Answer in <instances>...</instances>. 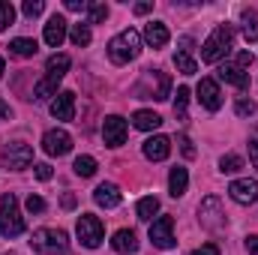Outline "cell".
<instances>
[{"label":"cell","instance_id":"obj_12","mask_svg":"<svg viewBox=\"0 0 258 255\" xmlns=\"http://www.w3.org/2000/svg\"><path fill=\"white\" fill-rule=\"evenodd\" d=\"M42 150H45L48 156H66V153L72 150L69 132H63V129H48V132L42 135Z\"/></svg>","mask_w":258,"mask_h":255},{"label":"cell","instance_id":"obj_34","mask_svg":"<svg viewBox=\"0 0 258 255\" xmlns=\"http://www.w3.org/2000/svg\"><path fill=\"white\" fill-rule=\"evenodd\" d=\"M12 21H15V6L9 0H0V30L12 27Z\"/></svg>","mask_w":258,"mask_h":255},{"label":"cell","instance_id":"obj_7","mask_svg":"<svg viewBox=\"0 0 258 255\" xmlns=\"http://www.w3.org/2000/svg\"><path fill=\"white\" fill-rule=\"evenodd\" d=\"M75 231H78L81 246H87V249H96V246L102 243V234H105V228H102L99 216H93V213H81V216H78Z\"/></svg>","mask_w":258,"mask_h":255},{"label":"cell","instance_id":"obj_20","mask_svg":"<svg viewBox=\"0 0 258 255\" xmlns=\"http://www.w3.org/2000/svg\"><path fill=\"white\" fill-rule=\"evenodd\" d=\"M144 39H147L150 48H165V45H168V27H165L162 21H150V24L144 27Z\"/></svg>","mask_w":258,"mask_h":255},{"label":"cell","instance_id":"obj_2","mask_svg":"<svg viewBox=\"0 0 258 255\" xmlns=\"http://www.w3.org/2000/svg\"><path fill=\"white\" fill-rule=\"evenodd\" d=\"M30 246L45 255H66L69 252V237L63 228H36L30 237Z\"/></svg>","mask_w":258,"mask_h":255},{"label":"cell","instance_id":"obj_10","mask_svg":"<svg viewBox=\"0 0 258 255\" xmlns=\"http://www.w3.org/2000/svg\"><path fill=\"white\" fill-rule=\"evenodd\" d=\"M126 132H129L126 120L120 114H111V117L102 120V141H105V147H120L126 141Z\"/></svg>","mask_w":258,"mask_h":255},{"label":"cell","instance_id":"obj_42","mask_svg":"<svg viewBox=\"0 0 258 255\" xmlns=\"http://www.w3.org/2000/svg\"><path fill=\"white\" fill-rule=\"evenodd\" d=\"M249 159H252V165L258 168V132L249 138Z\"/></svg>","mask_w":258,"mask_h":255},{"label":"cell","instance_id":"obj_19","mask_svg":"<svg viewBox=\"0 0 258 255\" xmlns=\"http://www.w3.org/2000/svg\"><path fill=\"white\" fill-rule=\"evenodd\" d=\"M219 78H222L225 84H234V87H240V90H246V87H249V72L237 69L234 63H222V66H219Z\"/></svg>","mask_w":258,"mask_h":255},{"label":"cell","instance_id":"obj_3","mask_svg":"<svg viewBox=\"0 0 258 255\" xmlns=\"http://www.w3.org/2000/svg\"><path fill=\"white\" fill-rule=\"evenodd\" d=\"M138 51H141V36H138V30H123V33H117L111 42H108V57L114 60V63H129V60H135L138 57Z\"/></svg>","mask_w":258,"mask_h":255},{"label":"cell","instance_id":"obj_23","mask_svg":"<svg viewBox=\"0 0 258 255\" xmlns=\"http://www.w3.org/2000/svg\"><path fill=\"white\" fill-rule=\"evenodd\" d=\"M135 213H138V219H141V222H153V216L159 213V198L144 195V198L135 204Z\"/></svg>","mask_w":258,"mask_h":255},{"label":"cell","instance_id":"obj_40","mask_svg":"<svg viewBox=\"0 0 258 255\" xmlns=\"http://www.w3.org/2000/svg\"><path fill=\"white\" fill-rule=\"evenodd\" d=\"M189 255H219V246H216V243H204V246H198V249L189 252Z\"/></svg>","mask_w":258,"mask_h":255},{"label":"cell","instance_id":"obj_18","mask_svg":"<svg viewBox=\"0 0 258 255\" xmlns=\"http://www.w3.org/2000/svg\"><path fill=\"white\" fill-rule=\"evenodd\" d=\"M93 201L99 204V207H117L120 201H123V195H120V189L114 186V183H99L96 189H93Z\"/></svg>","mask_w":258,"mask_h":255},{"label":"cell","instance_id":"obj_36","mask_svg":"<svg viewBox=\"0 0 258 255\" xmlns=\"http://www.w3.org/2000/svg\"><path fill=\"white\" fill-rule=\"evenodd\" d=\"M234 111H237L240 117H252V114H255V102H252V99H237V102H234Z\"/></svg>","mask_w":258,"mask_h":255},{"label":"cell","instance_id":"obj_9","mask_svg":"<svg viewBox=\"0 0 258 255\" xmlns=\"http://www.w3.org/2000/svg\"><path fill=\"white\" fill-rule=\"evenodd\" d=\"M150 243L156 249H174V219L171 216H159L150 222Z\"/></svg>","mask_w":258,"mask_h":255},{"label":"cell","instance_id":"obj_35","mask_svg":"<svg viewBox=\"0 0 258 255\" xmlns=\"http://www.w3.org/2000/svg\"><path fill=\"white\" fill-rule=\"evenodd\" d=\"M42 9H45V3H42V0H24V6H21V12H24L27 18L42 15Z\"/></svg>","mask_w":258,"mask_h":255},{"label":"cell","instance_id":"obj_11","mask_svg":"<svg viewBox=\"0 0 258 255\" xmlns=\"http://www.w3.org/2000/svg\"><path fill=\"white\" fill-rule=\"evenodd\" d=\"M195 93H198V102L207 111H219L222 108V90H219V84L213 78H201L198 87H195Z\"/></svg>","mask_w":258,"mask_h":255},{"label":"cell","instance_id":"obj_1","mask_svg":"<svg viewBox=\"0 0 258 255\" xmlns=\"http://www.w3.org/2000/svg\"><path fill=\"white\" fill-rule=\"evenodd\" d=\"M234 48V27L231 24H219L201 45V60L204 63H219L228 51Z\"/></svg>","mask_w":258,"mask_h":255},{"label":"cell","instance_id":"obj_45","mask_svg":"<svg viewBox=\"0 0 258 255\" xmlns=\"http://www.w3.org/2000/svg\"><path fill=\"white\" fill-rule=\"evenodd\" d=\"M66 9L78 12V9H87V3H84V0H66Z\"/></svg>","mask_w":258,"mask_h":255},{"label":"cell","instance_id":"obj_26","mask_svg":"<svg viewBox=\"0 0 258 255\" xmlns=\"http://www.w3.org/2000/svg\"><path fill=\"white\" fill-rule=\"evenodd\" d=\"M174 66H177V72H183V75H195V72H198V63L192 60L189 48H177V54H174Z\"/></svg>","mask_w":258,"mask_h":255},{"label":"cell","instance_id":"obj_6","mask_svg":"<svg viewBox=\"0 0 258 255\" xmlns=\"http://www.w3.org/2000/svg\"><path fill=\"white\" fill-rule=\"evenodd\" d=\"M0 159H3V165H6L9 171H24V168L33 162V147L24 144V141H9V144L3 147Z\"/></svg>","mask_w":258,"mask_h":255},{"label":"cell","instance_id":"obj_47","mask_svg":"<svg viewBox=\"0 0 258 255\" xmlns=\"http://www.w3.org/2000/svg\"><path fill=\"white\" fill-rule=\"evenodd\" d=\"M60 204H63L66 210H72V207H75V195H72V192H66V195H63V201H60Z\"/></svg>","mask_w":258,"mask_h":255},{"label":"cell","instance_id":"obj_21","mask_svg":"<svg viewBox=\"0 0 258 255\" xmlns=\"http://www.w3.org/2000/svg\"><path fill=\"white\" fill-rule=\"evenodd\" d=\"M132 126L141 129V132H153V129L162 126V117H159L156 111H147V108H141V111H135V114H132Z\"/></svg>","mask_w":258,"mask_h":255},{"label":"cell","instance_id":"obj_48","mask_svg":"<svg viewBox=\"0 0 258 255\" xmlns=\"http://www.w3.org/2000/svg\"><path fill=\"white\" fill-rule=\"evenodd\" d=\"M3 72H6V63H3V57H0V78H3Z\"/></svg>","mask_w":258,"mask_h":255},{"label":"cell","instance_id":"obj_14","mask_svg":"<svg viewBox=\"0 0 258 255\" xmlns=\"http://www.w3.org/2000/svg\"><path fill=\"white\" fill-rule=\"evenodd\" d=\"M51 117H57V120H72L75 117V93L72 90H63L51 99Z\"/></svg>","mask_w":258,"mask_h":255},{"label":"cell","instance_id":"obj_29","mask_svg":"<svg viewBox=\"0 0 258 255\" xmlns=\"http://www.w3.org/2000/svg\"><path fill=\"white\" fill-rule=\"evenodd\" d=\"M69 39H72L78 48L90 45V39H93V33H90V24H72V30H69Z\"/></svg>","mask_w":258,"mask_h":255},{"label":"cell","instance_id":"obj_43","mask_svg":"<svg viewBox=\"0 0 258 255\" xmlns=\"http://www.w3.org/2000/svg\"><path fill=\"white\" fill-rule=\"evenodd\" d=\"M246 252L258 255V234H249V237H246Z\"/></svg>","mask_w":258,"mask_h":255},{"label":"cell","instance_id":"obj_41","mask_svg":"<svg viewBox=\"0 0 258 255\" xmlns=\"http://www.w3.org/2000/svg\"><path fill=\"white\" fill-rule=\"evenodd\" d=\"M252 60H255V57H252V54H249V51H240V54H237V69H246V66H252Z\"/></svg>","mask_w":258,"mask_h":255},{"label":"cell","instance_id":"obj_13","mask_svg":"<svg viewBox=\"0 0 258 255\" xmlns=\"http://www.w3.org/2000/svg\"><path fill=\"white\" fill-rule=\"evenodd\" d=\"M228 195L237 204H255L258 201V183L255 180H231L228 183Z\"/></svg>","mask_w":258,"mask_h":255},{"label":"cell","instance_id":"obj_25","mask_svg":"<svg viewBox=\"0 0 258 255\" xmlns=\"http://www.w3.org/2000/svg\"><path fill=\"white\" fill-rule=\"evenodd\" d=\"M69 63H72V60H69V54H54V57H48L45 72H48L51 78H57V81H60V78L66 75V69H69Z\"/></svg>","mask_w":258,"mask_h":255},{"label":"cell","instance_id":"obj_4","mask_svg":"<svg viewBox=\"0 0 258 255\" xmlns=\"http://www.w3.org/2000/svg\"><path fill=\"white\" fill-rule=\"evenodd\" d=\"M135 90H138V96H144V99L162 102V99L171 96V78H168L162 69H147L144 78H141V84H138Z\"/></svg>","mask_w":258,"mask_h":255},{"label":"cell","instance_id":"obj_33","mask_svg":"<svg viewBox=\"0 0 258 255\" xmlns=\"http://www.w3.org/2000/svg\"><path fill=\"white\" fill-rule=\"evenodd\" d=\"M240 168H243V159L234 156V153H228V156L219 159V171H222V174H237Z\"/></svg>","mask_w":258,"mask_h":255},{"label":"cell","instance_id":"obj_5","mask_svg":"<svg viewBox=\"0 0 258 255\" xmlns=\"http://www.w3.org/2000/svg\"><path fill=\"white\" fill-rule=\"evenodd\" d=\"M24 231V216L18 213V201L12 192L0 198V234L3 237H18Z\"/></svg>","mask_w":258,"mask_h":255},{"label":"cell","instance_id":"obj_44","mask_svg":"<svg viewBox=\"0 0 258 255\" xmlns=\"http://www.w3.org/2000/svg\"><path fill=\"white\" fill-rule=\"evenodd\" d=\"M150 9H153V3H135V6H132V12H135V15H147Z\"/></svg>","mask_w":258,"mask_h":255},{"label":"cell","instance_id":"obj_46","mask_svg":"<svg viewBox=\"0 0 258 255\" xmlns=\"http://www.w3.org/2000/svg\"><path fill=\"white\" fill-rule=\"evenodd\" d=\"M9 117H12V108H9V105L0 99V120H9Z\"/></svg>","mask_w":258,"mask_h":255},{"label":"cell","instance_id":"obj_16","mask_svg":"<svg viewBox=\"0 0 258 255\" xmlns=\"http://www.w3.org/2000/svg\"><path fill=\"white\" fill-rule=\"evenodd\" d=\"M45 42L51 45V48H60L63 45V39H66V18L63 15H51L48 18V24H45Z\"/></svg>","mask_w":258,"mask_h":255},{"label":"cell","instance_id":"obj_39","mask_svg":"<svg viewBox=\"0 0 258 255\" xmlns=\"http://www.w3.org/2000/svg\"><path fill=\"white\" fill-rule=\"evenodd\" d=\"M177 144H180V150H183V156H186V159H192V156H195V147H192V141H189L186 135H177Z\"/></svg>","mask_w":258,"mask_h":255},{"label":"cell","instance_id":"obj_15","mask_svg":"<svg viewBox=\"0 0 258 255\" xmlns=\"http://www.w3.org/2000/svg\"><path fill=\"white\" fill-rule=\"evenodd\" d=\"M168 153H171V141L165 135H150L144 141V156L150 162H162V159H168Z\"/></svg>","mask_w":258,"mask_h":255},{"label":"cell","instance_id":"obj_30","mask_svg":"<svg viewBox=\"0 0 258 255\" xmlns=\"http://www.w3.org/2000/svg\"><path fill=\"white\" fill-rule=\"evenodd\" d=\"M72 171H75L78 177H93V174H96V159H93V156H78V159L72 162Z\"/></svg>","mask_w":258,"mask_h":255},{"label":"cell","instance_id":"obj_28","mask_svg":"<svg viewBox=\"0 0 258 255\" xmlns=\"http://www.w3.org/2000/svg\"><path fill=\"white\" fill-rule=\"evenodd\" d=\"M243 36H246V42H258V15H255V9H243Z\"/></svg>","mask_w":258,"mask_h":255},{"label":"cell","instance_id":"obj_38","mask_svg":"<svg viewBox=\"0 0 258 255\" xmlns=\"http://www.w3.org/2000/svg\"><path fill=\"white\" fill-rule=\"evenodd\" d=\"M27 210H30V213H42V210H45V198H39V195H27Z\"/></svg>","mask_w":258,"mask_h":255},{"label":"cell","instance_id":"obj_17","mask_svg":"<svg viewBox=\"0 0 258 255\" xmlns=\"http://www.w3.org/2000/svg\"><path fill=\"white\" fill-rule=\"evenodd\" d=\"M111 249L120 252V255L138 252V237H135V231H132V228H120V231H114V237H111Z\"/></svg>","mask_w":258,"mask_h":255},{"label":"cell","instance_id":"obj_32","mask_svg":"<svg viewBox=\"0 0 258 255\" xmlns=\"http://www.w3.org/2000/svg\"><path fill=\"white\" fill-rule=\"evenodd\" d=\"M87 15H90V24H102L108 18V6L99 3V0H93V3H87Z\"/></svg>","mask_w":258,"mask_h":255},{"label":"cell","instance_id":"obj_24","mask_svg":"<svg viewBox=\"0 0 258 255\" xmlns=\"http://www.w3.org/2000/svg\"><path fill=\"white\" fill-rule=\"evenodd\" d=\"M57 78H51V75H45L36 87H33V99L36 102H45V99H51V96H57Z\"/></svg>","mask_w":258,"mask_h":255},{"label":"cell","instance_id":"obj_49","mask_svg":"<svg viewBox=\"0 0 258 255\" xmlns=\"http://www.w3.org/2000/svg\"><path fill=\"white\" fill-rule=\"evenodd\" d=\"M6 255H15V252H6Z\"/></svg>","mask_w":258,"mask_h":255},{"label":"cell","instance_id":"obj_8","mask_svg":"<svg viewBox=\"0 0 258 255\" xmlns=\"http://www.w3.org/2000/svg\"><path fill=\"white\" fill-rule=\"evenodd\" d=\"M198 219H201V225H204L207 231H219V228H225V210H222V204H219L216 195H207V198L201 201V207H198Z\"/></svg>","mask_w":258,"mask_h":255},{"label":"cell","instance_id":"obj_22","mask_svg":"<svg viewBox=\"0 0 258 255\" xmlns=\"http://www.w3.org/2000/svg\"><path fill=\"white\" fill-rule=\"evenodd\" d=\"M186 186H189V171L186 168H171V174H168V192L174 195V198H180L183 192H186Z\"/></svg>","mask_w":258,"mask_h":255},{"label":"cell","instance_id":"obj_31","mask_svg":"<svg viewBox=\"0 0 258 255\" xmlns=\"http://www.w3.org/2000/svg\"><path fill=\"white\" fill-rule=\"evenodd\" d=\"M186 105H189V87H177V99H174V117L186 120Z\"/></svg>","mask_w":258,"mask_h":255},{"label":"cell","instance_id":"obj_37","mask_svg":"<svg viewBox=\"0 0 258 255\" xmlns=\"http://www.w3.org/2000/svg\"><path fill=\"white\" fill-rule=\"evenodd\" d=\"M33 174H36L39 180H51V174H54V171H51V165H48V162H36V165H33Z\"/></svg>","mask_w":258,"mask_h":255},{"label":"cell","instance_id":"obj_27","mask_svg":"<svg viewBox=\"0 0 258 255\" xmlns=\"http://www.w3.org/2000/svg\"><path fill=\"white\" fill-rule=\"evenodd\" d=\"M9 51L15 54V57H33L36 54V39H12L9 42Z\"/></svg>","mask_w":258,"mask_h":255}]
</instances>
